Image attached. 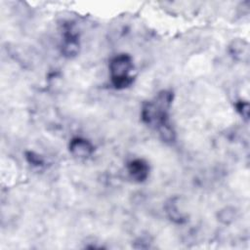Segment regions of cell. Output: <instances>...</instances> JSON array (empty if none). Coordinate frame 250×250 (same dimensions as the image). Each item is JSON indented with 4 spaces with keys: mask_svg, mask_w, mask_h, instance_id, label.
Masks as SVG:
<instances>
[{
    "mask_svg": "<svg viewBox=\"0 0 250 250\" xmlns=\"http://www.w3.org/2000/svg\"><path fill=\"white\" fill-rule=\"evenodd\" d=\"M173 102V93L168 90L160 91L151 101L146 102L141 110V117L145 124L157 128L169 121L168 112Z\"/></svg>",
    "mask_w": 250,
    "mask_h": 250,
    "instance_id": "cell-1",
    "label": "cell"
},
{
    "mask_svg": "<svg viewBox=\"0 0 250 250\" xmlns=\"http://www.w3.org/2000/svg\"><path fill=\"white\" fill-rule=\"evenodd\" d=\"M229 54L238 61H244L245 59H248L249 55V49L248 44L240 39L233 40L229 47Z\"/></svg>",
    "mask_w": 250,
    "mask_h": 250,
    "instance_id": "cell-7",
    "label": "cell"
},
{
    "mask_svg": "<svg viewBox=\"0 0 250 250\" xmlns=\"http://www.w3.org/2000/svg\"><path fill=\"white\" fill-rule=\"evenodd\" d=\"M236 110L237 112L240 114V116L244 119V120H248L249 119V113H250V106H249V103L246 101H239L236 103L235 104Z\"/></svg>",
    "mask_w": 250,
    "mask_h": 250,
    "instance_id": "cell-11",
    "label": "cell"
},
{
    "mask_svg": "<svg viewBox=\"0 0 250 250\" xmlns=\"http://www.w3.org/2000/svg\"><path fill=\"white\" fill-rule=\"evenodd\" d=\"M80 49V44L78 36L72 31V29H67L63 34V40L62 43V54L66 58H73L78 55Z\"/></svg>",
    "mask_w": 250,
    "mask_h": 250,
    "instance_id": "cell-6",
    "label": "cell"
},
{
    "mask_svg": "<svg viewBox=\"0 0 250 250\" xmlns=\"http://www.w3.org/2000/svg\"><path fill=\"white\" fill-rule=\"evenodd\" d=\"M109 73L113 87L118 90L128 88L133 83V76L130 74L133 68V60L127 54H119L109 62Z\"/></svg>",
    "mask_w": 250,
    "mask_h": 250,
    "instance_id": "cell-2",
    "label": "cell"
},
{
    "mask_svg": "<svg viewBox=\"0 0 250 250\" xmlns=\"http://www.w3.org/2000/svg\"><path fill=\"white\" fill-rule=\"evenodd\" d=\"M164 210L167 217L175 224H184L188 221V214L183 207L182 199L178 196L169 198L164 205Z\"/></svg>",
    "mask_w": 250,
    "mask_h": 250,
    "instance_id": "cell-3",
    "label": "cell"
},
{
    "mask_svg": "<svg viewBox=\"0 0 250 250\" xmlns=\"http://www.w3.org/2000/svg\"><path fill=\"white\" fill-rule=\"evenodd\" d=\"M68 148L70 154L78 159H86L94 152L93 144L89 140L81 137L73 138L69 143Z\"/></svg>",
    "mask_w": 250,
    "mask_h": 250,
    "instance_id": "cell-4",
    "label": "cell"
},
{
    "mask_svg": "<svg viewBox=\"0 0 250 250\" xmlns=\"http://www.w3.org/2000/svg\"><path fill=\"white\" fill-rule=\"evenodd\" d=\"M129 176L137 183L146 181L149 174V165L143 158H135L127 165Z\"/></svg>",
    "mask_w": 250,
    "mask_h": 250,
    "instance_id": "cell-5",
    "label": "cell"
},
{
    "mask_svg": "<svg viewBox=\"0 0 250 250\" xmlns=\"http://www.w3.org/2000/svg\"><path fill=\"white\" fill-rule=\"evenodd\" d=\"M157 131H158V134L160 136V138L166 142V143H172L174 140H175V137H176V134H175V131L173 129V127L171 126L170 122L167 121L161 125H159L157 128Z\"/></svg>",
    "mask_w": 250,
    "mask_h": 250,
    "instance_id": "cell-8",
    "label": "cell"
},
{
    "mask_svg": "<svg viewBox=\"0 0 250 250\" xmlns=\"http://www.w3.org/2000/svg\"><path fill=\"white\" fill-rule=\"evenodd\" d=\"M25 158L29 164H31L32 166H35V167H40L44 164L43 157L34 151L25 152Z\"/></svg>",
    "mask_w": 250,
    "mask_h": 250,
    "instance_id": "cell-10",
    "label": "cell"
},
{
    "mask_svg": "<svg viewBox=\"0 0 250 250\" xmlns=\"http://www.w3.org/2000/svg\"><path fill=\"white\" fill-rule=\"evenodd\" d=\"M235 216H236L235 209L233 207H229V206L224 207L217 214L218 220L224 225H229V224L232 223L235 219Z\"/></svg>",
    "mask_w": 250,
    "mask_h": 250,
    "instance_id": "cell-9",
    "label": "cell"
}]
</instances>
